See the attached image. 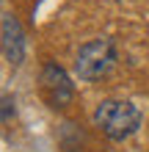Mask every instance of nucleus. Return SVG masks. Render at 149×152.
<instances>
[{
    "instance_id": "obj_1",
    "label": "nucleus",
    "mask_w": 149,
    "mask_h": 152,
    "mask_svg": "<svg viewBox=\"0 0 149 152\" xmlns=\"http://www.w3.org/2000/svg\"><path fill=\"white\" fill-rule=\"evenodd\" d=\"M94 122L113 141H124L141 127V111L127 100H105L94 111Z\"/></svg>"
},
{
    "instance_id": "obj_3",
    "label": "nucleus",
    "mask_w": 149,
    "mask_h": 152,
    "mask_svg": "<svg viewBox=\"0 0 149 152\" xmlns=\"http://www.w3.org/2000/svg\"><path fill=\"white\" fill-rule=\"evenodd\" d=\"M41 86H44V94H47L52 108H64V105H69V100L75 97L72 80H69V75L58 64H47L44 69H41Z\"/></svg>"
},
{
    "instance_id": "obj_4",
    "label": "nucleus",
    "mask_w": 149,
    "mask_h": 152,
    "mask_svg": "<svg viewBox=\"0 0 149 152\" xmlns=\"http://www.w3.org/2000/svg\"><path fill=\"white\" fill-rule=\"evenodd\" d=\"M3 53L8 58V64L20 66L22 58H25V33H22V25L14 14H3Z\"/></svg>"
},
{
    "instance_id": "obj_5",
    "label": "nucleus",
    "mask_w": 149,
    "mask_h": 152,
    "mask_svg": "<svg viewBox=\"0 0 149 152\" xmlns=\"http://www.w3.org/2000/svg\"><path fill=\"white\" fill-rule=\"evenodd\" d=\"M11 116V97H3V119Z\"/></svg>"
},
{
    "instance_id": "obj_2",
    "label": "nucleus",
    "mask_w": 149,
    "mask_h": 152,
    "mask_svg": "<svg viewBox=\"0 0 149 152\" xmlns=\"http://www.w3.org/2000/svg\"><path fill=\"white\" fill-rule=\"evenodd\" d=\"M116 64V44L110 39H94L77 50L75 72L80 80H100Z\"/></svg>"
}]
</instances>
